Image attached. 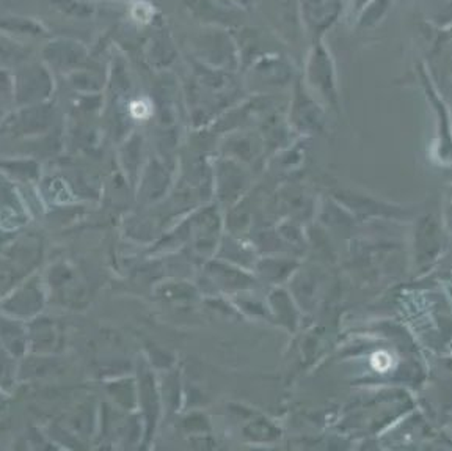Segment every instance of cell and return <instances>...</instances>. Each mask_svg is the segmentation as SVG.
Returning a JSON list of instances; mask_svg holds the SVG:
<instances>
[{
	"label": "cell",
	"mask_w": 452,
	"mask_h": 451,
	"mask_svg": "<svg viewBox=\"0 0 452 451\" xmlns=\"http://www.w3.org/2000/svg\"><path fill=\"white\" fill-rule=\"evenodd\" d=\"M444 245H446V228L443 225L441 214L438 217L437 212L429 211L418 223L416 233V260L423 270L429 272L435 266L443 255Z\"/></svg>",
	"instance_id": "cell-1"
},
{
	"label": "cell",
	"mask_w": 452,
	"mask_h": 451,
	"mask_svg": "<svg viewBox=\"0 0 452 451\" xmlns=\"http://www.w3.org/2000/svg\"><path fill=\"white\" fill-rule=\"evenodd\" d=\"M441 218H443L444 228H446L448 233L452 236V200L446 202V204H444V207H443Z\"/></svg>",
	"instance_id": "cell-2"
},
{
	"label": "cell",
	"mask_w": 452,
	"mask_h": 451,
	"mask_svg": "<svg viewBox=\"0 0 452 451\" xmlns=\"http://www.w3.org/2000/svg\"><path fill=\"white\" fill-rule=\"evenodd\" d=\"M446 367H448V368H451V370H452V360H449V362H448V365H446Z\"/></svg>",
	"instance_id": "cell-3"
}]
</instances>
